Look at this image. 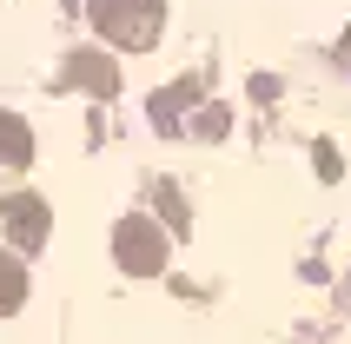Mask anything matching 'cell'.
<instances>
[{
	"label": "cell",
	"mask_w": 351,
	"mask_h": 344,
	"mask_svg": "<svg viewBox=\"0 0 351 344\" xmlns=\"http://www.w3.org/2000/svg\"><path fill=\"white\" fill-rule=\"evenodd\" d=\"M86 14H93L99 40H106V47H126V53L153 47L159 27H166V7H159V0H86Z\"/></svg>",
	"instance_id": "6da1fadb"
},
{
	"label": "cell",
	"mask_w": 351,
	"mask_h": 344,
	"mask_svg": "<svg viewBox=\"0 0 351 344\" xmlns=\"http://www.w3.org/2000/svg\"><path fill=\"white\" fill-rule=\"evenodd\" d=\"M119 258H126V271H159L166 265V238L153 232V219H126L119 225Z\"/></svg>",
	"instance_id": "7a4b0ae2"
},
{
	"label": "cell",
	"mask_w": 351,
	"mask_h": 344,
	"mask_svg": "<svg viewBox=\"0 0 351 344\" xmlns=\"http://www.w3.org/2000/svg\"><path fill=\"white\" fill-rule=\"evenodd\" d=\"M7 232H14L20 245L34 251L40 238H47V199H34V192H20V199H7Z\"/></svg>",
	"instance_id": "3957f363"
},
{
	"label": "cell",
	"mask_w": 351,
	"mask_h": 344,
	"mask_svg": "<svg viewBox=\"0 0 351 344\" xmlns=\"http://www.w3.org/2000/svg\"><path fill=\"white\" fill-rule=\"evenodd\" d=\"M27 159H34V133H27V119H20V113H0V179L27 172Z\"/></svg>",
	"instance_id": "277c9868"
},
{
	"label": "cell",
	"mask_w": 351,
	"mask_h": 344,
	"mask_svg": "<svg viewBox=\"0 0 351 344\" xmlns=\"http://www.w3.org/2000/svg\"><path fill=\"white\" fill-rule=\"evenodd\" d=\"M60 79H66V86H93L99 99H106V93H113V86H119L113 60H99V53H73V60H66V73H60Z\"/></svg>",
	"instance_id": "5b68a950"
},
{
	"label": "cell",
	"mask_w": 351,
	"mask_h": 344,
	"mask_svg": "<svg viewBox=\"0 0 351 344\" xmlns=\"http://www.w3.org/2000/svg\"><path fill=\"white\" fill-rule=\"evenodd\" d=\"M7 305H20V265L14 258H0V311Z\"/></svg>",
	"instance_id": "8992f818"
},
{
	"label": "cell",
	"mask_w": 351,
	"mask_h": 344,
	"mask_svg": "<svg viewBox=\"0 0 351 344\" xmlns=\"http://www.w3.org/2000/svg\"><path fill=\"white\" fill-rule=\"evenodd\" d=\"M338 53H345V66H351V27H345V47H338Z\"/></svg>",
	"instance_id": "52a82bcc"
}]
</instances>
